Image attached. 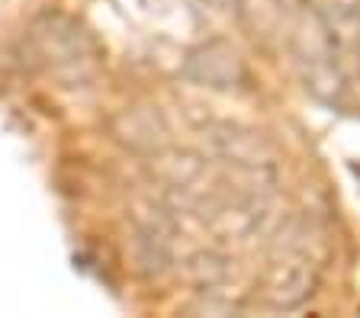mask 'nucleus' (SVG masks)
<instances>
[{"instance_id":"obj_1","label":"nucleus","mask_w":360,"mask_h":318,"mask_svg":"<svg viewBox=\"0 0 360 318\" xmlns=\"http://www.w3.org/2000/svg\"><path fill=\"white\" fill-rule=\"evenodd\" d=\"M26 46H30L32 58L42 65L49 74L58 77H87L97 68V42L90 39L77 20L49 10V13L36 16L26 32Z\"/></svg>"},{"instance_id":"obj_2","label":"nucleus","mask_w":360,"mask_h":318,"mask_svg":"<svg viewBox=\"0 0 360 318\" xmlns=\"http://www.w3.org/2000/svg\"><path fill=\"white\" fill-rule=\"evenodd\" d=\"M292 52L306 87L325 103H335L345 91V58L325 26L322 10H309L292 29Z\"/></svg>"},{"instance_id":"obj_3","label":"nucleus","mask_w":360,"mask_h":318,"mask_svg":"<svg viewBox=\"0 0 360 318\" xmlns=\"http://www.w3.org/2000/svg\"><path fill=\"white\" fill-rule=\"evenodd\" d=\"M319 270L322 267L312 258L306 241L283 238L267 258V270L261 277V299L274 309H296L315 293Z\"/></svg>"},{"instance_id":"obj_4","label":"nucleus","mask_w":360,"mask_h":318,"mask_svg":"<svg viewBox=\"0 0 360 318\" xmlns=\"http://www.w3.org/2000/svg\"><path fill=\"white\" fill-rule=\"evenodd\" d=\"M187 77L206 87H235L238 81H245V65L232 46L210 42L187 58Z\"/></svg>"}]
</instances>
